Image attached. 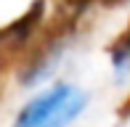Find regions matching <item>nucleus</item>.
Returning a JSON list of instances; mask_svg holds the SVG:
<instances>
[{"label":"nucleus","mask_w":130,"mask_h":127,"mask_svg":"<svg viewBox=\"0 0 130 127\" xmlns=\"http://www.w3.org/2000/svg\"><path fill=\"white\" fill-rule=\"evenodd\" d=\"M111 50H114L117 56H120V53H127V50H130V24H127V29L120 34V40L114 43V48H111Z\"/></svg>","instance_id":"nucleus-2"},{"label":"nucleus","mask_w":130,"mask_h":127,"mask_svg":"<svg viewBox=\"0 0 130 127\" xmlns=\"http://www.w3.org/2000/svg\"><path fill=\"white\" fill-rule=\"evenodd\" d=\"M85 106V95L72 85H58L51 93L35 98L19 114L16 127H67Z\"/></svg>","instance_id":"nucleus-1"},{"label":"nucleus","mask_w":130,"mask_h":127,"mask_svg":"<svg viewBox=\"0 0 130 127\" xmlns=\"http://www.w3.org/2000/svg\"><path fill=\"white\" fill-rule=\"evenodd\" d=\"M104 3H120V0H104Z\"/></svg>","instance_id":"nucleus-4"},{"label":"nucleus","mask_w":130,"mask_h":127,"mask_svg":"<svg viewBox=\"0 0 130 127\" xmlns=\"http://www.w3.org/2000/svg\"><path fill=\"white\" fill-rule=\"evenodd\" d=\"M64 3H69V5H72V8H82V5H85L88 0H64Z\"/></svg>","instance_id":"nucleus-3"}]
</instances>
